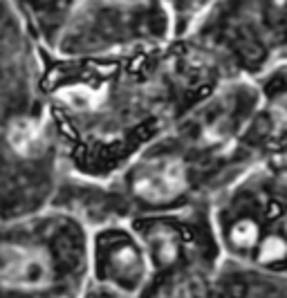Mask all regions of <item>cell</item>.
Listing matches in <instances>:
<instances>
[{
    "label": "cell",
    "mask_w": 287,
    "mask_h": 298,
    "mask_svg": "<svg viewBox=\"0 0 287 298\" xmlns=\"http://www.w3.org/2000/svg\"><path fill=\"white\" fill-rule=\"evenodd\" d=\"M225 81L184 36L103 56L48 50L45 110L65 177H113Z\"/></svg>",
    "instance_id": "obj_1"
},
{
    "label": "cell",
    "mask_w": 287,
    "mask_h": 298,
    "mask_svg": "<svg viewBox=\"0 0 287 298\" xmlns=\"http://www.w3.org/2000/svg\"><path fill=\"white\" fill-rule=\"evenodd\" d=\"M225 258L287 273V159H260L211 202Z\"/></svg>",
    "instance_id": "obj_5"
},
{
    "label": "cell",
    "mask_w": 287,
    "mask_h": 298,
    "mask_svg": "<svg viewBox=\"0 0 287 298\" xmlns=\"http://www.w3.org/2000/svg\"><path fill=\"white\" fill-rule=\"evenodd\" d=\"M256 99L254 79L225 81L113 177L101 182L65 177L54 204L77 213L90 229L207 207L254 164L240 137Z\"/></svg>",
    "instance_id": "obj_2"
},
{
    "label": "cell",
    "mask_w": 287,
    "mask_h": 298,
    "mask_svg": "<svg viewBox=\"0 0 287 298\" xmlns=\"http://www.w3.org/2000/svg\"><path fill=\"white\" fill-rule=\"evenodd\" d=\"M83 298H126V296H121V294H117V291H113V289H105V287H99V285L90 283V287H87Z\"/></svg>",
    "instance_id": "obj_11"
},
{
    "label": "cell",
    "mask_w": 287,
    "mask_h": 298,
    "mask_svg": "<svg viewBox=\"0 0 287 298\" xmlns=\"http://www.w3.org/2000/svg\"><path fill=\"white\" fill-rule=\"evenodd\" d=\"M90 238L87 222L58 204L0 220V298H83Z\"/></svg>",
    "instance_id": "obj_4"
},
{
    "label": "cell",
    "mask_w": 287,
    "mask_h": 298,
    "mask_svg": "<svg viewBox=\"0 0 287 298\" xmlns=\"http://www.w3.org/2000/svg\"><path fill=\"white\" fill-rule=\"evenodd\" d=\"M182 36L227 81L256 79L287 61V0H209Z\"/></svg>",
    "instance_id": "obj_6"
},
{
    "label": "cell",
    "mask_w": 287,
    "mask_h": 298,
    "mask_svg": "<svg viewBox=\"0 0 287 298\" xmlns=\"http://www.w3.org/2000/svg\"><path fill=\"white\" fill-rule=\"evenodd\" d=\"M48 48L0 0V220L54 204L65 171L45 110Z\"/></svg>",
    "instance_id": "obj_3"
},
{
    "label": "cell",
    "mask_w": 287,
    "mask_h": 298,
    "mask_svg": "<svg viewBox=\"0 0 287 298\" xmlns=\"http://www.w3.org/2000/svg\"><path fill=\"white\" fill-rule=\"evenodd\" d=\"M178 36L168 0H79L56 45V56H103Z\"/></svg>",
    "instance_id": "obj_8"
},
{
    "label": "cell",
    "mask_w": 287,
    "mask_h": 298,
    "mask_svg": "<svg viewBox=\"0 0 287 298\" xmlns=\"http://www.w3.org/2000/svg\"><path fill=\"white\" fill-rule=\"evenodd\" d=\"M191 298H287V273L225 258Z\"/></svg>",
    "instance_id": "obj_10"
},
{
    "label": "cell",
    "mask_w": 287,
    "mask_h": 298,
    "mask_svg": "<svg viewBox=\"0 0 287 298\" xmlns=\"http://www.w3.org/2000/svg\"><path fill=\"white\" fill-rule=\"evenodd\" d=\"M126 222L139 240L146 267L139 298H191L225 260L211 204Z\"/></svg>",
    "instance_id": "obj_7"
},
{
    "label": "cell",
    "mask_w": 287,
    "mask_h": 298,
    "mask_svg": "<svg viewBox=\"0 0 287 298\" xmlns=\"http://www.w3.org/2000/svg\"><path fill=\"white\" fill-rule=\"evenodd\" d=\"M256 106L240 144L251 162L287 159V61L254 79Z\"/></svg>",
    "instance_id": "obj_9"
}]
</instances>
